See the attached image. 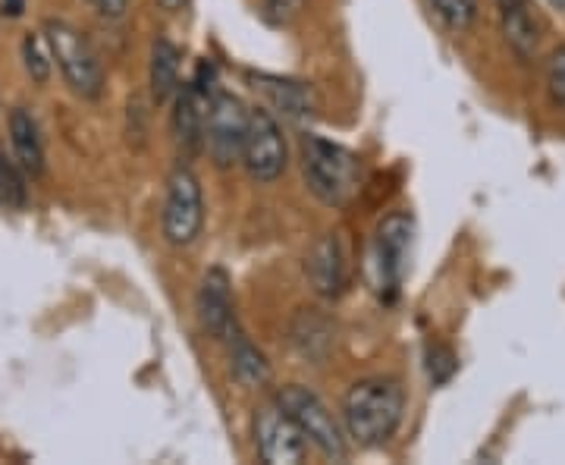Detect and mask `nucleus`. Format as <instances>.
<instances>
[{
	"instance_id": "nucleus-18",
	"label": "nucleus",
	"mask_w": 565,
	"mask_h": 465,
	"mask_svg": "<svg viewBox=\"0 0 565 465\" xmlns=\"http://www.w3.org/2000/svg\"><path fill=\"white\" fill-rule=\"evenodd\" d=\"M230 346H233V378L239 384L248 387V390H258L270 381V362L264 359L262 349L252 344L243 330L230 340Z\"/></svg>"
},
{
	"instance_id": "nucleus-7",
	"label": "nucleus",
	"mask_w": 565,
	"mask_h": 465,
	"mask_svg": "<svg viewBox=\"0 0 565 465\" xmlns=\"http://www.w3.org/2000/svg\"><path fill=\"white\" fill-rule=\"evenodd\" d=\"M214 66L211 63H199L195 76L185 82L177 95V110H173V139L180 155L189 161L202 151L204 145V126H207V114H211V102H214Z\"/></svg>"
},
{
	"instance_id": "nucleus-2",
	"label": "nucleus",
	"mask_w": 565,
	"mask_h": 465,
	"mask_svg": "<svg viewBox=\"0 0 565 465\" xmlns=\"http://www.w3.org/2000/svg\"><path fill=\"white\" fill-rule=\"evenodd\" d=\"M302 170L308 192L327 208H343L352 202L362 182V161L345 145L321 136L302 139Z\"/></svg>"
},
{
	"instance_id": "nucleus-4",
	"label": "nucleus",
	"mask_w": 565,
	"mask_h": 465,
	"mask_svg": "<svg viewBox=\"0 0 565 465\" xmlns=\"http://www.w3.org/2000/svg\"><path fill=\"white\" fill-rule=\"evenodd\" d=\"M277 405L299 425V431L308 437V444L315 446L318 453H323L327 459L343 463L345 456H349L343 431H340L333 412L323 405V400L315 390H308L302 384L282 387L280 393H277Z\"/></svg>"
},
{
	"instance_id": "nucleus-26",
	"label": "nucleus",
	"mask_w": 565,
	"mask_h": 465,
	"mask_svg": "<svg viewBox=\"0 0 565 465\" xmlns=\"http://www.w3.org/2000/svg\"><path fill=\"white\" fill-rule=\"evenodd\" d=\"M0 10H3V17L17 20L25 13V0H0Z\"/></svg>"
},
{
	"instance_id": "nucleus-8",
	"label": "nucleus",
	"mask_w": 565,
	"mask_h": 465,
	"mask_svg": "<svg viewBox=\"0 0 565 465\" xmlns=\"http://www.w3.org/2000/svg\"><path fill=\"white\" fill-rule=\"evenodd\" d=\"M243 163L255 182H277L289 163V148L280 123L267 110H248V133L243 145Z\"/></svg>"
},
{
	"instance_id": "nucleus-16",
	"label": "nucleus",
	"mask_w": 565,
	"mask_h": 465,
	"mask_svg": "<svg viewBox=\"0 0 565 465\" xmlns=\"http://www.w3.org/2000/svg\"><path fill=\"white\" fill-rule=\"evenodd\" d=\"M10 142H13V151H17V161L29 173V177H41L44 170V145H41L39 123L32 120L29 110L17 107L10 114Z\"/></svg>"
},
{
	"instance_id": "nucleus-6",
	"label": "nucleus",
	"mask_w": 565,
	"mask_h": 465,
	"mask_svg": "<svg viewBox=\"0 0 565 465\" xmlns=\"http://www.w3.org/2000/svg\"><path fill=\"white\" fill-rule=\"evenodd\" d=\"M204 226V199L202 182L189 170V167H177L167 180V195H163L161 211V230L163 240L170 245H192L199 240Z\"/></svg>"
},
{
	"instance_id": "nucleus-29",
	"label": "nucleus",
	"mask_w": 565,
	"mask_h": 465,
	"mask_svg": "<svg viewBox=\"0 0 565 465\" xmlns=\"http://www.w3.org/2000/svg\"><path fill=\"white\" fill-rule=\"evenodd\" d=\"M92 3H95V0H92Z\"/></svg>"
},
{
	"instance_id": "nucleus-13",
	"label": "nucleus",
	"mask_w": 565,
	"mask_h": 465,
	"mask_svg": "<svg viewBox=\"0 0 565 465\" xmlns=\"http://www.w3.org/2000/svg\"><path fill=\"white\" fill-rule=\"evenodd\" d=\"M289 344L299 352V359L311 364H321L330 349L337 344V327L333 321L321 315L318 308H302L296 318H292V327H289Z\"/></svg>"
},
{
	"instance_id": "nucleus-19",
	"label": "nucleus",
	"mask_w": 565,
	"mask_h": 465,
	"mask_svg": "<svg viewBox=\"0 0 565 465\" xmlns=\"http://www.w3.org/2000/svg\"><path fill=\"white\" fill-rule=\"evenodd\" d=\"M22 61H25V70L35 82L51 80V63H54V54H51V41L44 32H32L22 41Z\"/></svg>"
},
{
	"instance_id": "nucleus-12",
	"label": "nucleus",
	"mask_w": 565,
	"mask_h": 465,
	"mask_svg": "<svg viewBox=\"0 0 565 465\" xmlns=\"http://www.w3.org/2000/svg\"><path fill=\"white\" fill-rule=\"evenodd\" d=\"M305 274L311 289L323 299H337L345 289V252L337 233H323L305 258Z\"/></svg>"
},
{
	"instance_id": "nucleus-25",
	"label": "nucleus",
	"mask_w": 565,
	"mask_h": 465,
	"mask_svg": "<svg viewBox=\"0 0 565 465\" xmlns=\"http://www.w3.org/2000/svg\"><path fill=\"white\" fill-rule=\"evenodd\" d=\"M95 7L102 10L107 20H120L126 7H129V0H95Z\"/></svg>"
},
{
	"instance_id": "nucleus-27",
	"label": "nucleus",
	"mask_w": 565,
	"mask_h": 465,
	"mask_svg": "<svg viewBox=\"0 0 565 465\" xmlns=\"http://www.w3.org/2000/svg\"><path fill=\"white\" fill-rule=\"evenodd\" d=\"M158 7L163 13H182L189 7V0H158Z\"/></svg>"
},
{
	"instance_id": "nucleus-22",
	"label": "nucleus",
	"mask_w": 565,
	"mask_h": 465,
	"mask_svg": "<svg viewBox=\"0 0 565 465\" xmlns=\"http://www.w3.org/2000/svg\"><path fill=\"white\" fill-rule=\"evenodd\" d=\"M305 10V0H262V20L274 29H286L299 20Z\"/></svg>"
},
{
	"instance_id": "nucleus-28",
	"label": "nucleus",
	"mask_w": 565,
	"mask_h": 465,
	"mask_svg": "<svg viewBox=\"0 0 565 465\" xmlns=\"http://www.w3.org/2000/svg\"><path fill=\"white\" fill-rule=\"evenodd\" d=\"M550 3H553L556 10H565V0H550Z\"/></svg>"
},
{
	"instance_id": "nucleus-20",
	"label": "nucleus",
	"mask_w": 565,
	"mask_h": 465,
	"mask_svg": "<svg viewBox=\"0 0 565 465\" xmlns=\"http://www.w3.org/2000/svg\"><path fill=\"white\" fill-rule=\"evenodd\" d=\"M430 7L449 32H465V29H471V22L478 20L481 0H430Z\"/></svg>"
},
{
	"instance_id": "nucleus-15",
	"label": "nucleus",
	"mask_w": 565,
	"mask_h": 465,
	"mask_svg": "<svg viewBox=\"0 0 565 465\" xmlns=\"http://www.w3.org/2000/svg\"><path fill=\"white\" fill-rule=\"evenodd\" d=\"M500 17L509 47L519 54V61H531L537 51V20L531 0H500Z\"/></svg>"
},
{
	"instance_id": "nucleus-21",
	"label": "nucleus",
	"mask_w": 565,
	"mask_h": 465,
	"mask_svg": "<svg viewBox=\"0 0 565 465\" xmlns=\"http://www.w3.org/2000/svg\"><path fill=\"white\" fill-rule=\"evenodd\" d=\"M25 199H29V192H25L20 167L0 155V208L3 211H20V208H25Z\"/></svg>"
},
{
	"instance_id": "nucleus-11",
	"label": "nucleus",
	"mask_w": 565,
	"mask_h": 465,
	"mask_svg": "<svg viewBox=\"0 0 565 465\" xmlns=\"http://www.w3.org/2000/svg\"><path fill=\"white\" fill-rule=\"evenodd\" d=\"M199 321H202L204 334L217 344H230L239 334L233 284L223 267H211L204 274L202 289H199Z\"/></svg>"
},
{
	"instance_id": "nucleus-9",
	"label": "nucleus",
	"mask_w": 565,
	"mask_h": 465,
	"mask_svg": "<svg viewBox=\"0 0 565 465\" xmlns=\"http://www.w3.org/2000/svg\"><path fill=\"white\" fill-rule=\"evenodd\" d=\"M245 133H248V110L245 104L230 95V92H217L211 102V114H207V126H204V145L211 161L221 170H230L233 163L243 161Z\"/></svg>"
},
{
	"instance_id": "nucleus-23",
	"label": "nucleus",
	"mask_w": 565,
	"mask_h": 465,
	"mask_svg": "<svg viewBox=\"0 0 565 465\" xmlns=\"http://www.w3.org/2000/svg\"><path fill=\"white\" fill-rule=\"evenodd\" d=\"M456 368H459V362H456V356L446 346H430L427 349V371H430L434 384H446L456 374Z\"/></svg>"
},
{
	"instance_id": "nucleus-5",
	"label": "nucleus",
	"mask_w": 565,
	"mask_h": 465,
	"mask_svg": "<svg viewBox=\"0 0 565 465\" xmlns=\"http://www.w3.org/2000/svg\"><path fill=\"white\" fill-rule=\"evenodd\" d=\"M412 243H415V221L405 211H393L377 226L374 249H371V267H374V284L386 303H393L403 289Z\"/></svg>"
},
{
	"instance_id": "nucleus-1",
	"label": "nucleus",
	"mask_w": 565,
	"mask_h": 465,
	"mask_svg": "<svg viewBox=\"0 0 565 465\" xmlns=\"http://www.w3.org/2000/svg\"><path fill=\"white\" fill-rule=\"evenodd\" d=\"M405 393L393 378H364L343 400L345 434L359 446H384L403 425Z\"/></svg>"
},
{
	"instance_id": "nucleus-3",
	"label": "nucleus",
	"mask_w": 565,
	"mask_h": 465,
	"mask_svg": "<svg viewBox=\"0 0 565 465\" xmlns=\"http://www.w3.org/2000/svg\"><path fill=\"white\" fill-rule=\"evenodd\" d=\"M44 35L51 41V54L61 66L66 85L79 95V98H102L104 92V66L92 47V41L82 35L76 25L63 20L44 22Z\"/></svg>"
},
{
	"instance_id": "nucleus-10",
	"label": "nucleus",
	"mask_w": 565,
	"mask_h": 465,
	"mask_svg": "<svg viewBox=\"0 0 565 465\" xmlns=\"http://www.w3.org/2000/svg\"><path fill=\"white\" fill-rule=\"evenodd\" d=\"M258 456L267 465H296L308 456V437L277 403H264L255 415Z\"/></svg>"
},
{
	"instance_id": "nucleus-14",
	"label": "nucleus",
	"mask_w": 565,
	"mask_h": 465,
	"mask_svg": "<svg viewBox=\"0 0 565 465\" xmlns=\"http://www.w3.org/2000/svg\"><path fill=\"white\" fill-rule=\"evenodd\" d=\"M252 88L262 92L264 98L274 104V110H280L282 117H289V120H305L318 107V98H315L311 85H305V82L258 73V76H252Z\"/></svg>"
},
{
	"instance_id": "nucleus-24",
	"label": "nucleus",
	"mask_w": 565,
	"mask_h": 465,
	"mask_svg": "<svg viewBox=\"0 0 565 465\" xmlns=\"http://www.w3.org/2000/svg\"><path fill=\"white\" fill-rule=\"evenodd\" d=\"M546 88H550V98L565 107V47L550 54L546 63Z\"/></svg>"
},
{
	"instance_id": "nucleus-17",
	"label": "nucleus",
	"mask_w": 565,
	"mask_h": 465,
	"mask_svg": "<svg viewBox=\"0 0 565 465\" xmlns=\"http://www.w3.org/2000/svg\"><path fill=\"white\" fill-rule=\"evenodd\" d=\"M148 82H151V102L154 104H167L177 95V88H180V47L173 41H154Z\"/></svg>"
}]
</instances>
